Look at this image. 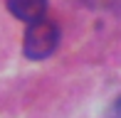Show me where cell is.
Instances as JSON below:
<instances>
[{
  "mask_svg": "<svg viewBox=\"0 0 121 118\" xmlns=\"http://www.w3.org/2000/svg\"><path fill=\"white\" fill-rule=\"evenodd\" d=\"M57 42H59L57 25H54L52 20H47V17H40V20L27 25L22 52H25L27 59H47L57 49Z\"/></svg>",
  "mask_w": 121,
  "mask_h": 118,
  "instance_id": "cell-1",
  "label": "cell"
},
{
  "mask_svg": "<svg viewBox=\"0 0 121 118\" xmlns=\"http://www.w3.org/2000/svg\"><path fill=\"white\" fill-rule=\"evenodd\" d=\"M8 10L17 20H25V22L30 25V22H35V20L45 17L47 0H8Z\"/></svg>",
  "mask_w": 121,
  "mask_h": 118,
  "instance_id": "cell-2",
  "label": "cell"
},
{
  "mask_svg": "<svg viewBox=\"0 0 121 118\" xmlns=\"http://www.w3.org/2000/svg\"><path fill=\"white\" fill-rule=\"evenodd\" d=\"M82 3L94 10H121V0H82Z\"/></svg>",
  "mask_w": 121,
  "mask_h": 118,
  "instance_id": "cell-3",
  "label": "cell"
},
{
  "mask_svg": "<svg viewBox=\"0 0 121 118\" xmlns=\"http://www.w3.org/2000/svg\"><path fill=\"white\" fill-rule=\"evenodd\" d=\"M111 118H121V96L116 98V103L111 106Z\"/></svg>",
  "mask_w": 121,
  "mask_h": 118,
  "instance_id": "cell-4",
  "label": "cell"
}]
</instances>
